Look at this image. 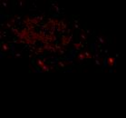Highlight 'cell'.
Segmentation results:
<instances>
[{"mask_svg": "<svg viewBox=\"0 0 126 118\" xmlns=\"http://www.w3.org/2000/svg\"><path fill=\"white\" fill-rule=\"evenodd\" d=\"M42 68H43L44 71H48V67H47V66H42Z\"/></svg>", "mask_w": 126, "mask_h": 118, "instance_id": "obj_6", "label": "cell"}, {"mask_svg": "<svg viewBox=\"0 0 126 118\" xmlns=\"http://www.w3.org/2000/svg\"><path fill=\"white\" fill-rule=\"evenodd\" d=\"M69 41H70V39H69V37H65V36H63V45H67V44L69 43Z\"/></svg>", "mask_w": 126, "mask_h": 118, "instance_id": "obj_1", "label": "cell"}, {"mask_svg": "<svg viewBox=\"0 0 126 118\" xmlns=\"http://www.w3.org/2000/svg\"><path fill=\"white\" fill-rule=\"evenodd\" d=\"M38 65L41 66H45V64H44V62L42 60H38Z\"/></svg>", "mask_w": 126, "mask_h": 118, "instance_id": "obj_5", "label": "cell"}, {"mask_svg": "<svg viewBox=\"0 0 126 118\" xmlns=\"http://www.w3.org/2000/svg\"><path fill=\"white\" fill-rule=\"evenodd\" d=\"M113 58H112V57H110L109 58V65L110 66H112V65H113Z\"/></svg>", "mask_w": 126, "mask_h": 118, "instance_id": "obj_2", "label": "cell"}, {"mask_svg": "<svg viewBox=\"0 0 126 118\" xmlns=\"http://www.w3.org/2000/svg\"><path fill=\"white\" fill-rule=\"evenodd\" d=\"M84 57H85L84 54H80V55H79V60H83Z\"/></svg>", "mask_w": 126, "mask_h": 118, "instance_id": "obj_3", "label": "cell"}, {"mask_svg": "<svg viewBox=\"0 0 126 118\" xmlns=\"http://www.w3.org/2000/svg\"><path fill=\"white\" fill-rule=\"evenodd\" d=\"M3 49L4 50H5V51H6V50H7V49H8V47H7V46H6V45H3Z\"/></svg>", "mask_w": 126, "mask_h": 118, "instance_id": "obj_7", "label": "cell"}, {"mask_svg": "<svg viewBox=\"0 0 126 118\" xmlns=\"http://www.w3.org/2000/svg\"><path fill=\"white\" fill-rule=\"evenodd\" d=\"M84 55H85V57H87V58H91L92 57V55H90V54H89V53H84Z\"/></svg>", "mask_w": 126, "mask_h": 118, "instance_id": "obj_4", "label": "cell"}, {"mask_svg": "<svg viewBox=\"0 0 126 118\" xmlns=\"http://www.w3.org/2000/svg\"><path fill=\"white\" fill-rule=\"evenodd\" d=\"M79 46H80V45H79V44H75V47H76V48H79Z\"/></svg>", "mask_w": 126, "mask_h": 118, "instance_id": "obj_8", "label": "cell"}]
</instances>
